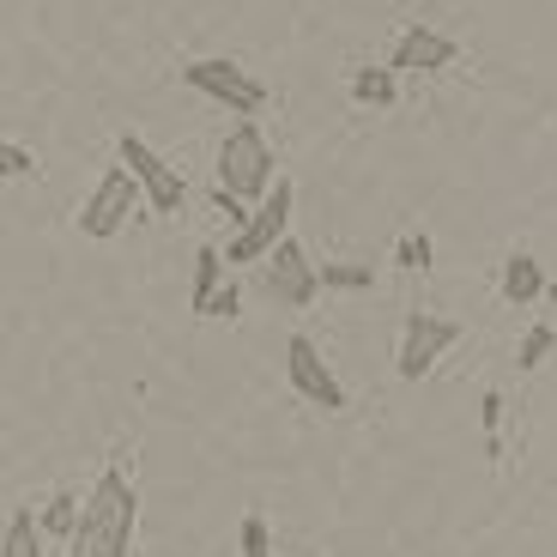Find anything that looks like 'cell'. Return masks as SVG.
<instances>
[{
	"mask_svg": "<svg viewBox=\"0 0 557 557\" xmlns=\"http://www.w3.org/2000/svg\"><path fill=\"white\" fill-rule=\"evenodd\" d=\"M134 528H139V491L122 460H110L98 485L85 491L79 533L67 540V557H127L134 552Z\"/></svg>",
	"mask_w": 557,
	"mask_h": 557,
	"instance_id": "6da1fadb",
	"label": "cell"
},
{
	"mask_svg": "<svg viewBox=\"0 0 557 557\" xmlns=\"http://www.w3.org/2000/svg\"><path fill=\"white\" fill-rule=\"evenodd\" d=\"M273 146H267V134H261V122H249L243 115L231 134L219 139V188L224 195H237L243 207H261L267 195H273Z\"/></svg>",
	"mask_w": 557,
	"mask_h": 557,
	"instance_id": "7a4b0ae2",
	"label": "cell"
},
{
	"mask_svg": "<svg viewBox=\"0 0 557 557\" xmlns=\"http://www.w3.org/2000/svg\"><path fill=\"white\" fill-rule=\"evenodd\" d=\"M188 91H200V98L224 103L231 115H261L267 110V85L255 79L249 67H237V61H224V55H207V61H188V67L176 73Z\"/></svg>",
	"mask_w": 557,
	"mask_h": 557,
	"instance_id": "3957f363",
	"label": "cell"
},
{
	"mask_svg": "<svg viewBox=\"0 0 557 557\" xmlns=\"http://www.w3.org/2000/svg\"><path fill=\"white\" fill-rule=\"evenodd\" d=\"M292 200H297V188L285 176L273 182V195L261 200V207H255V219L243 224L237 237H231V249H224V261L231 267H261L267 255L278 249V243H285V224H292Z\"/></svg>",
	"mask_w": 557,
	"mask_h": 557,
	"instance_id": "277c9868",
	"label": "cell"
},
{
	"mask_svg": "<svg viewBox=\"0 0 557 557\" xmlns=\"http://www.w3.org/2000/svg\"><path fill=\"white\" fill-rule=\"evenodd\" d=\"M455 339H460V321L436 315V309H412V315H406V327H400V351H394V370H400V382L431 376L436 358H443Z\"/></svg>",
	"mask_w": 557,
	"mask_h": 557,
	"instance_id": "5b68a950",
	"label": "cell"
},
{
	"mask_svg": "<svg viewBox=\"0 0 557 557\" xmlns=\"http://www.w3.org/2000/svg\"><path fill=\"white\" fill-rule=\"evenodd\" d=\"M261 292H267V304H278V309H309L321 292V267L304 255V243L285 237L261 261Z\"/></svg>",
	"mask_w": 557,
	"mask_h": 557,
	"instance_id": "8992f818",
	"label": "cell"
},
{
	"mask_svg": "<svg viewBox=\"0 0 557 557\" xmlns=\"http://www.w3.org/2000/svg\"><path fill=\"white\" fill-rule=\"evenodd\" d=\"M139 195H146V188H139V176L127 164H115V170H103L98 176V188H91V195H85V207H79V231L85 237H115V231H122L127 219H134V207H139Z\"/></svg>",
	"mask_w": 557,
	"mask_h": 557,
	"instance_id": "52a82bcc",
	"label": "cell"
},
{
	"mask_svg": "<svg viewBox=\"0 0 557 557\" xmlns=\"http://www.w3.org/2000/svg\"><path fill=\"white\" fill-rule=\"evenodd\" d=\"M115 152H122V164L139 176V188H146V207H152L158 219H176L182 200H188V182H182V170L170 164V158H158L139 134H122V146H115Z\"/></svg>",
	"mask_w": 557,
	"mask_h": 557,
	"instance_id": "ba28073f",
	"label": "cell"
},
{
	"mask_svg": "<svg viewBox=\"0 0 557 557\" xmlns=\"http://www.w3.org/2000/svg\"><path fill=\"white\" fill-rule=\"evenodd\" d=\"M285 376H292V388L304 394L309 406H321V412H346V388H339V376L321 363V346L309 334L285 339Z\"/></svg>",
	"mask_w": 557,
	"mask_h": 557,
	"instance_id": "9c48e42d",
	"label": "cell"
},
{
	"mask_svg": "<svg viewBox=\"0 0 557 557\" xmlns=\"http://www.w3.org/2000/svg\"><path fill=\"white\" fill-rule=\"evenodd\" d=\"M455 61H460L455 37H443L436 25H406L400 37H394L388 67L394 73H443V67H455Z\"/></svg>",
	"mask_w": 557,
	"mask_h": 557,
	"instance_id": "30bf717a",
	"label": "cell"
},
{
	"mask_svg": "<svg viewBox=\"0 0 557 557\" xmlns=\"http://www.w3.org/2000/svg\"><path fill=\"white\" fill-rule=\"evenodd\" d=\"M540 297H552V278H545L540 255L516 249V255H509V261H503V304L528 309V304H540Z\"/></svg>",
	"mask_w": 557,
	"mask_h": 557,
	"instance_id": "8fae6325",
	"label": "cell"
},
{
	"mask_svg": "<svg viewBox=\"0 0 557 557\" xmlns=\"http://www.w3.org/2000/svg\"><path fill=\"white\" fill-rule=\"evenodd\" d=\"M224 255L212 249V243H200L195 249V292H188V309H195V315H212V297L224 292Z\"/></svg>",
	"mask_w": 557,
	"mask_h": 557,
	"instance_id": "7c38bea8",
	"label": "cell"
},
{
	"mask_svg": "<svg viewBox=\"0 0 557 557\" xmlns=\"http://www.w3.org/2000/svg\"><path fill=\"white\" fill-rule=\"evenodd\" d=\"M0 557H42V521L25 503L7 509V533H0Z\"/></svg>",
	"mask_w": 557,
	"mask_h": 557,
	"instance_id": "4fadbf2b",
	"label": "cell"
},
{
	"mask_svg": "<svg viewBox=\"0 0 557 557\" xmlns=\"http://www.w3.org/2000/svg\"><path fill=\"white\" fill-rule=\"evenodd\" d=\"M351 98L370 103V110H394V98H400L394 67H363V73H351Z\"/></svg>",
	"mask_w": 557,
	"mask_h": 557,
	"instance_id": "5bb4252c",
	"label": "cell"
},
{
	"mask_svg": "<svg viewBox=\"0 0 557 557\" xmlns=\"http://www.w3.org/2000/svg\"><path fill=\"white\" fill-rule=\"evenodd\" d=\"M79 509H85V497H73V491H55V497L42 503V533H55V540H73L79 533Z\"/></svg>",
	"mask_w": 557,
	"mask_h": 557,
	"instance_id": "9a60e30c",
	"label": "cell"
},
{
	"mask_svg": "<svg viewBox=\"0 0 557 557\" xmlns=\"http://www.w3.org/2000/svg\"><path fill=\"white\" fill-rule=\"evenodd\" d=\"M376 285V267L363 261H321V292H370Z\"/></svg>",
	"mask_w": 557,
	"mask_h": 557,
	"instance_id": "2e32d148",
	"label": "cell"
},
{
	"mask_svg": "<svg viewBox=\"0 0 557 557\" xmlns=\"http://www.w3.org/2000/svg\"><path fill=\"white\" fill-rule=\"evenodd\" d=\"M552 346H557V327L552 321H533L528 334H521V346H516V363L521 370H540V363L552 358Z\"/></svg>",
	"mask_w": 557,
	"mask_h": 557,
	"instance_id": "e0dca14e",
	"label": "cell"
},
{
	"mask_svg": "<svg viewBox=\"0 0 557 557\" xmlns=\"http://www.w3.org/2000/svg\"><path fill=\"white\" fill-rule=\"evenodd\" d=\"M237 545H243V557H273V533H267V516H261V509H249V516H243Z\"/></svg>",
	"mask_w": 557,
	"mask_h": 557,
	"instance_id": "ac0fdd59",
	"label": "cell"
},
{
	"mask_svg": "<svg viewBox=\"0 0 557 557\" xmlns=\"http://www.w3.org/2000/svg\"><path fill=\"white\" fill-rule=\"evenodd\" d=\"M479 424H485V455L503 460V394H497V388L479 400Z\"/></svg>",
	"mask_w": 557,
	"mask_h": 557,
	"instance_id": "d6986e66",
	"label": "cell"
},
{
	"mask_svg": "<svg viewBox=\"0 0 557 557\" xmlns=\"http://www.w3.org/2000/svg\"><path fill=\"white\" fill-rule=\"evenodd\" d=\"M394 261H400L406 273H424V267H431V237H424V231H406V237L394 243Z\"/></svg>",
	"mask_w": 557,
	"mask_h": 557,
	"instance_id": "ffe728a7",
	"label": "cell"
},
{
	"mask_svg": "<svg viewBox=\"0 0 557 557\" xmlns=\"http://www.w3.org/2000/svg\"><path fill=\"white\" fill-rule=\"evenodd\" d=\"M0 176H37V152H25V146H18V139H7V146H0Z\"/></svg>",
	"mask_w": 557,
	"mask_h": 557,
	"instance_id": "44dd1931",
	"label": "cell"
},
{
	"mask_svg": "<svg viewBox=\"0 0 557 557\" xmlns=\"http://www.w3.org/2000/svg\"><path fill=\"white\" fill-rule=\"evenodd\" d=\"M237 304H243V297H237V285H224V292L212 297V315H224V321H231V315H237Z\"/></svg>",
	"mask_w": 557,
	"mask_h": 557,
	"instance_id": "7402d4cb",
	"label": "cell"
}]
</instances>
